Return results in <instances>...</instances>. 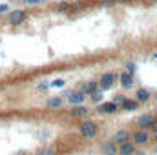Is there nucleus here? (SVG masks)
Listing matches in <instances>:
<instances>
[{
	"label": "nucleus",
	"instance_id": "2",
	"mask_svg": "<svg viewBox=\"0 0 157 155\" xmlns=\"http://www.w3.org/2000/svg\"><path fill=\"white\" fill-rule=\"evenodd\" d=\"M26 18H28V13L24 9H15L9 13V24L11 26H20L26 22Z\"/></svg>",
	"mask_w": 157,
	"mask_h": 155
},
{
	"label": "nucleus",
	"instance_id": "7",
	"mask_svg": "<svg viewBox=\"0 0 157 155\" xmlns=\"http://www.w3.org/2000/svg\"><path fill=\"white\" fill-rule=\"evenodd\" d=\"M101 152H102V155H117L119 148L113 141H106V142L101 144Z\"/></svg>",
	"mask_w": 157,
	"mask_h": 155
},
{
	"label": "nucleus",
	"instance_id": "29",
	"mask_svg": "<svg viewBox=\"0 0 157 155\" xmlns=\"http://www.w3.org/2000/svg\"><path fill=\"white\" fill-rule=\"evenodd\" d=\"M155 142H157V133H155Z\"/></svg>",
	"mask_w": 157,
	"mask_h": 155
},
{
	"label": "nucleus",
	"instance_id": "24",
	"mask_svg": "<svg viewBox=\"0 0 157 155\" xmlns=\"http://www.w3.org/2000/svg\"><path fill=\"white\" fill-rule=\"evenodd\" d=\"M26 4H40V2H48V0H24Z\"/></svg>",
	"mask_w": 157,
	"mask_h": 155
},
{
	"label": "nucleus",
	"instance_id": "18",
	"mask_svg": "<svg viewBox=\"0 0 157 155\" xmlns=\"http://www.w3.org/2000/svg\"><path fill=\"white\" fill-rule=\"evenodd\" d=\"M90 99H91L95 104H101V102H102V89H97V91H93V93L90 95Z\"/></svg>",
	"mask_w": 157,
	"mask_h": 155
},
{
	"label": "nucleus",
	"instance_id": "17",
	"mask_svg": "<svg viewBox=\"0 0 157 155\" xmlns=\"http://www.w3.org/2000/svg\"><path fill=\"white\" fill-rule=\"evenodd\" d=\"M37 155H57V150L53 146H44L37 152Z\"/></svg>",
	"mask_w": 157,
	"mask_h": 155
},
{
	"label": "nucleus",
	"instance_id": "20",
	"mask_svg": "<svg viewBox=\"0 0 157 155\" xmlns=\"http://www.w3.org/2000/svg\"><path fill=\"white\" fill-rule=\"evenodd\" d=\"M135 70H137V66H135V62H126V71L128 73H135Z\"/></svg>",
	"mask_w": 157,
	"mask_h": 155
},
{
	"label": "nucleus",
	"instance_id": "25",
	"mask_svg": "<svg viewBox=\"0 0 157 155\" xmlns=\"http://www.w3.org/2000/svg\"><path fill=\"white\" fill-rule=\"evenodd\" d=\"M150 130H152L154 133H157V117L154 119V124H152V128H150Z\"/></svg>",
	"mask_w": 157,
	"mask_h": 155
},
{
	"label": "nucleus",
	"instance_id": "14",
	"mask_svg": "<svg viewBox=\"0 0 157 155\" xmlns=\"http://www.w3.org/2000/svg\"><path fill=\"white\" fill-rule=\"evenodd\" d=\"M62 102H64V100H62V97H49L46 104H48V108L57 110V108H60V106H62Z\"/></svg>",
	"mask_w": 157,
	"mask_h": 155
},
{
	"label": "nucleus",
	"instance_id": "6",
	"mask_svg": "<svg viewBox=\"0 0 157 155\" xmlns=\"http://www.w3.org/2000/svg\"><path fill=\"white\" fill-rule=\"evenodd\" d=\"M119 106L113 102V100H110V102H101L99 104V113H104V115H112V113H117Z\"/></svg>",
	"mask_w": 157,
	"mask_h": 155
},
{
	"label": "nucleus",
	"instance_id": "5",
	"mask_svg": "<svg viewBox=\"0 0 157 155\" xmlns=\"http://www.w3.org/2000/svg\"><path fill=\"white\" fill-rule=\"evenodd\" d=\"M132 139H133V144H146V142L150 141V133H148L146 130L139 128V130L132 135Z\"/></svg>",
	"mask_w": 157,
	"mask_h": 155
},
{
	"label": "nucleus",
	"instance_id": "15",
	"mask_svg": "<svg viewBox=\"0 0 157 155\" xmlns=\"http://www.w3.org/2000/svg\"><path fill=\"white\" fill-rule=\"evenodd\" d=\"M135 97H137V102H146L150 99V91L144 89V88H139L137 93H135Z\"/></svg>",
	"mask_w": 157,
	"mask_h": 155
},
{
	"label": "nucleus",
	"instance_id": "1",
	"mask_svg": "<svg viewBox=\"0 0 157 155\" xmlns=\"http://www.w3.org/2000/svg\"><path fill=\"white\" fill-rule=\"evenodd\" d=\"M97 131H99V126L93 120H82L78 124V133L84 139H95L97 137Z\"/></svg>",
	"mask_w": 157,
	"mask_h": 155
},
{
	"label": "nucleus",
	"instance_id": "12",
	"mask_svg": "<svg viewBox=\"0 0 157 155\" xmlns=\"http://www.w3.org/2000/svg\"><path fill=\"white\" fill-rule=\"evenodd\" d=\"M119 80H121V86H122V88H132V86H133V75L128 73V71L121 73V75H119Z\"/></svg>",
	"mask_w": 157,
	"mask_h": 155
},
{
	"label": "nucleus",
	"instance_id": "22",
	"mask_svg": "<svg viewBox=\"0 0 157 155\" xmlns=\"http://www.w3.org/2000/svg\"><path fill=\"white\" fill-rule=\"evenodd\" d=\"M7 9H9V6H7V4H0V15L7 13Z\"/></svg>",
	"mask_w": 157,
	"mask_h": 155
},
{
	"label": "nucleus",
	"instance_id": "9",
	"mask_svg": "<svg viewBox=\"0 0 157 155\" xmlns=\"http://www.w3.org/2000/svg\"><path fill=\"white\" fill-rule=\"evenodd\" d=\"M130 137H132V135H130V131H126V130H119L117 133L113 135V139H112V141H113L115 144H124V142H128V141H130Z\"/></svg>",
	"mask_w": 157,
	"mask_h": 155
},
{
	"label": "nucleus",
	"instance_id": "4",
	"mask_svg": "<svg viewBox=\"0 0 157 155\" xmlns=\"http://www.w3.org/2000/svg\"><path fill=\"white\" fill-rule=\"evenodd\" d=\"M115 78H117L115 73H104V75L101 77V80H99V88H101L102 91H104V89H110V88L113 86Z\"/></svg>",
	"mask_w": 157,
	"mask_h": 155
},
{
	"label": "nucleus",
	"instance_id": "13",
	"mask_svg": "<svg viewBox=\"0 0 157 155\" xmlns=\"http://www.w3.org/2000/svg\"><path fill=\"white\" fill-rule=\"evenodd\" d=\"M90 113V110L84 106V104H80V106H73L71 108V117H77V119H84V117Z\"/></svg>",
	"mask_w": 157,
	"mask_h": 155
},
{
	"label": "nucleus",
	"instance_id": "19",
	"mask_svg": "<svg viewBox=\"0 0 157 155\" xmlns=\"http://www.w3.org/2000/svg\"><path fill=\"white\" fill-rule=\"evenodd\" d=\"M66 84V80L64 78H55L53 82H49V88H62Z\"/></svg>",
	"mask_w": 157,
	"mask_h": 155
},
{
	"label": "nucleus",
	"instance_id": "28",
	"mask_svg": "<svg viewBox=\"0 0 157 155\" xmlns=\"http://www.w3.org/2000/svg\"><path fill=\"white\" fill-rule=\"evenodd\" d=\"M154 59H155V60H157V53H155V55H154Z\"/></svg>",
	"mask_w": 157,
	"mask_h": 155
},
{
	"label": "nucleus",
	"instance_id": "11",
	"mask_svg": "<svg viewBox=\"0 0 157 155\" xmlns=\"http://www.w3.org/2000/svg\"><path fill=\"white\" fill-rule=\"evenodd\" d=\"M97 89H101V88H99V82H95V80L84 82V84H82V88H80V91H84L86 95H91V93H93V91H97Z\"/></svg>",
	"mask_w": 157,
	"mask_h": 155
},
{
	"label": "nucleus",
	"instance_id": "23",
	"mask_svg": "<svg viewBox=\"0 0 157 155\" xmlns=\"http://www.w3.org/2000/svg\"><path fill=\"white\" fill-rule=\"evenodd\" d=\"M66 7H68V4H64V2H62V4H59V6H57V11H66Z\"/></svg>",
	"mask_w": 157,
	"mask_h": 155
},
{
	"label": "nucleus",
	"instance_id": "3",
	"mask_svg": "<svg viewBox=\"0 0 157 155\" xmlns=\"http://www.w3.org/2000/svg\"><path fill=\"white\" fill-rule=\"evenodd\" d=\"M84 100H86V93L84 91H71L70 95H68V102L71 104V106H80V104H84Z\"/></svg>",
	"mask_w": 157,
	"mask_h": 155
},
{
	"label": "nucleus",
	"instance_id": "26",
	"mask_svg": "<svg viewBox=\"0 0 157 155\" xmlns=\"http://www.w3.org/2000/svg\"><path fill=\"white\" fill-rule=\"evenodd\" d=\"M117 2H122V4H128V2H132V0H117Z\"/></svg>",
	"mask_w": 157,
	"mask_h": 155
},
{
	"label": "nucleus",
	"instance_id": "30",
	"mask_svg": "<svg viewBox=\"0 0 157 155\" xmlns=\"http://www.w3.org/2000/svg\"><path fill=\"white\" fill-rule=\"evenodd\" d=\"M154 2H155V4H157V0H154Z\"/></svg>",
	"mask_w": 157,
	"mask_h": 155
},
{
	"label": "nucleus",
	"instance_id": "16",
	"mask_svg": "<svg viewBox=\"0 0 157 155\" xmlns=\"http://www.w3.org/2000/svg\"><path fill=\"white\" fill-rule=\"evenodd\" d=\"M137 106H139V102L137 100H130V99H126L124 100V104L121 106L124 112H133V110H137Z\"/></svg>",
	"mask_w": 157,
	"mask_h": 155
},
{
	"label": "nucleus",
	"instance_id": "10",
	"mask_svg": "<svg viewBox=\"0 0 157 155\" xmlns=\"http://www.w3.org/2000/svg\"><path fill=\"white\" fill-rule=\"evenodd\" d=\"M119 155H135V144L130 141L124 144H119Z\"/></svg>",
	"mask_w": 157,
	"mask_h": 155
},
{
	"label": "nucleus",
	"instance_id": "8",
	"mask_svg": "<svg viewBox=\"0 0 157 155\" xmlns=\"http://www.w3.org/2000/svg\"><path fill=\"white\" fill-rule=\"evenodd\" d=\"M154 119L155 117H152V115H141L139 119H137V126L139 128H143V130H150L152 128V124H154Z\"/></svg>",
	"mask_w": 157,
	"mask_h": 155
},
{
	"label": "nucleus",
	"instance_id": "27",
	"mask_svg": "<svg viewBox=\"0 0 157 155\" xmlns=\"http://www.w3.org/2000/svg\"><path fill=\"white\" fill-rule=\"evenodd\" d=\"M137 155H144V153H143V152H139V153H137Z\"/></svg>",
	"mask_w": 157,
	"mask_h": 155
},
{
	"label": "nucleus",
	"instance_id": "21",
	"mask_svg": "<svg viewBox=\"0 0 157 155\" xmlns=\"http://www.w3.org/2000/svg\"><path fill=\"white\" fill-rule=\"evenodd\" d=\"M124 100H126V97H124V95H115V99H113V102H115L117 106H122V104H124Z\"/></svg>",
	"mask_w": 157,
	"mask_h": 155
}]
</instances>
